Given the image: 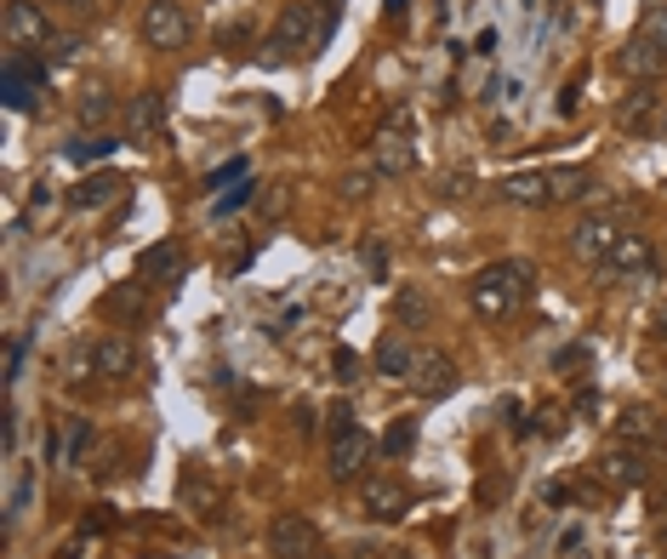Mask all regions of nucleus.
Wrapping results in <instances>:
<instances>
[{
    "label": "nucleus",
    "instance_id": "f704fd0d",
    "mask_svg": "<svg viewBox=\"0 0 667 559\" xmlns=\"http://www.w3.org/2000/svg\"><path fill=\"white\" fill-rule=\"evenodd\" d=\"M92 445V429H86V422H75V434H69V451H63V463H75V456Z\"/></svg>",
    "mask_w": 667,
    "mask_h": 559
},
{
    "label": "nucleus",
    "instance_id": "1a4fd4ad",
    "mask_svg": "<svg viewBox=\"0 0 667 559\" xmlns=\"http://www.w3.org/2000/svg\"><path fill=\"white\" fill-rule=\"evenodd\" d=\"M177 508H183L189 519H200V525H217L223 508H228V497H223V485H217V480H206V474H183V480H177Z\"/></svg>",
    "mask_w": 667,
    "mask_h": 559
},
{
    "label": "nucleus",
    "instance_id": "a211bd4d",
    "mask_svg": "<svg viewBox=\"0 0 667 559\" xmlns=\"http://www.w3.org/2000/svg\"><path fill=\"white\" fill-rule=\"evenodd\" d=\"M143 309H149L143 280H120V286L104 291V303H97V314H104V320H138Z\"/></svg>",
    "mask_w": 667,
    "mask_h": 559
},
{
    "label": "nucleus",
    "instance_id": "e433bc0d",
    "mask_svg": "<svg viewBox=\"0 0 667 559\" xmlns=\"http://www.w3.org/2000/svg\"><path fill=\"white\" fill-rule=\"evenodd\" d=\"M251 189H257V183H240L235 194H223V206H217V212H235V206H246V201H251Z\"/></svg>",
    "mask_w": 667,
    "mask_h": 559
},
{
    "label": "nucleus",
    "instance_id": "a18cd8bd",
    "mask_svg": "<svg viewBox=\"0 0 667 559\" xmlns=\"http://www.w3.org/2000/svg\"><path fill=\"white\" fill-rule=\"evenodd\" d=\"M661 440H667V429H661Z\"/></svg>",
    "mask_w": 667,
    "mask_h": 559
},
{
    "label": "nucleus",
    "instance_id": "5701e85b",
    "mask_svg": "<svg viewBox=\"0 0 667 559\" xmlns=\"http://www.w3.org/2000/svg\"><path fill=\"white\" fill-rule=\"evenodd\" d=\"M616 440H622V445H650V440H661V422H656L645 406H633V411L616 417Z\"/></svg>",
    "mask_w": 667,
    "mask_h": 559
},
{
    "label": "nucleus",
    "instance_id": "2f4dec72",
    "mask_svg": "<svg viewBox=\"0 0 667 559\" xmlns=\"http://www.w3.org/2000/svg\"><path fill=\"white\" fill-rule=\"evenodd\" d=\"M52 212H57V194H52V189L41 183L35 194H29V217H35V223H41V217H52Z\"/></svg>",
    "mask_w": 667,
    "mask_h": 559
},
{
    "label": "nucleus",
    "instance_id": "ddd939ff",
    "mask_svg": "<svg viewBox=\"0 0 667 559\" xmlns=\"http://www.w3.org/2000/svg\"><path fill=\"white\" fill-rule=\"evenodd\" d=\"M496 194L519 212H548L553 206V178L548 172H514V178L496 183Z\"/></svg>",
    "mask_w": 667,
    "mask_h": 559
},
{
    "label": "nucleus",
    "instance_id": "473e14b6",
    "mask_svg": "<svg viewBox=\"0 0 667 559\" xmlns=\"http://www.w3.org/2000/svg\"><path fill=\"white\" fill-rule=\"evenodd\" d=\"M537 429H542L548 440H553V434H564V411H559V406H542V411H537Z\"/></svg>",
    "mask_w": 667,
    "mask_h": 559
},
{
    "label": "nucleus",
    "instance_id": "cd10ccee",
    "mask_svg": "<svg viewBox=\"0 0 667 559\" xmlns=\"http://www.w3.org/2000/svg\"><path fill=\"white\" fill-rule=\"evenodd\" d=\"M109 109H115V104H109V92H104V86H86V92H80V104H75L80 126H104Z\"/></svg>",
    "mask_w": 667,
    "mask_h": 559
},
{
    "label": "nucleus",
    "instance_id": "c9c22d12",
    "mask_svg": "<svg viewBox=\"0 0 667 559\" xmlns=\"http://www.w3.org/2000/svg\"><path fill=\"white\" fill-rule=\"evenodd\" d=\"M337 429H354V406H348V400L331 406V434H337Z\"/></svg>",
    "mask_w": 667,
    "mask_h": 559
},
{
    "label": "nucleus",
    "instance_id": "c85d7f7f",
    "mask_svg": "<svg viewBox=\"0 0 667 559\" xmlns=\"http://www.w3.org/2000/svg\"><path fill=\"white\" fill-rule=\"evenodd\" d=\"M41 52H46V63H75V57L86 52V41H80V35H52Z\"/></svg>",
    "mask_w": 667,
    "mask_h": 559
},
{
    "label": "nucleus",
    "instance_id": "0eeeda50",
    "mask_svg": "<svg viewBox=\"0 0 667 559\" xmlns=\"http://www.w3.org/2000/svg\"><path fill=\"white\" fill-rule=\"evenodd\" d=\"M372 451H377V440L372 434H365L359 429V422H354V429H337V434H331V480H337V485H348V480H359L365 474V463H372Z\"/></svg>",
    "mask_w": 667,
    "mask_h": 559
},
{
    "label": "nucleus",
    "instance_id": "c756f323",
    "mask_svg": "<svg viewBox=\"0 0 667 559\" xmlns=\"http://www.w3.org/2000/svg\"><path fill=\"white\" fill-rule=\"evenodd\" d=\"M639 35H645V41H650L656 52H667V7H650V12H645Z\"/></svg>",
    "mask_w": 667,
    "mask_h": 559
},
{
    "label": "nucleus",
    "instance_id": "f8f14e48",
    "mask_svg": "<svg viewBox=\"0 0 667 559\" xmlns=\"http://www.w3.org/2000/svg\"><path fill=\"white\" fill-rule=\"evenodd\" d=\"M372 160H377V172H383V178H406V172L417 166L411 131H406V126H383L377 138H372Z\"/></svg>",
    "mask_w": 667,
    "mask_h": 559
},
{
    "label": "nucleus",
    "instance_id": "b1692460",
    "mask_svg": "<svg viewBox=\"0 0 667 559\" xmlns=\"http://www.w3.org/2000/svg\"><path fill=\"white\" fill-rule=\"evenodd\" d=\"M417 434H422L417 417H394L388 434H383V456H394V463H399V456H411L417 451Z\"/></svg>",
    "mask_w": 667,
    "mask_h": 559
},
{
    "label": "nucleus",
    "instance_id": "4c0bfd02",
    "mask_svg": "<svg viewBox=\"0 0 667 559\" xmlns=\"http://www.w3.org/2000/svg\"><path fill=\"white\" fill-rule=\"evenodd\" d=\"M235 178H246V160H228V166L212 178V189H223V183H235Z\"/></svg>",
    "mask_w": 667,
    "mask_h": 559
},
{
    "label": "nucleus",
    "instance_id": "423d86ee",
    "mask_svg": "<svg viewBox=\"0 0 667 559\" xmlns=\"http://www.w3.org/2000/svg\"><path fill=\"white\" fill-rule=\"evenodd\" d=\"M143 41L154 52H183V41H189V12L177 7V0H149V7H143Z\"/></svg>",
    "mask_w": 667,
    "mask_h": 559
},
{
    "label": "nucleus",
    "instance_id": "a19ab883",
    "mask_svg": "<svg viewBox=\"0 0 667 559\" xmlns=\"http://www.w3.org/2000/svg\"><path fill=\"white\" fill-rule=\"evenodd\" d=\"M656 337H661V343H667V309H661V314H656Z\"/></svg>",
    "mask_w": 667,
    "mask_h": 559
},
{
    "label": "nucleus",
    "instance_id": "37998d69",
    "mask_svg": "<svg viewBox=\"0 0 667 559\" xmlns=\"http://www.w3.org/2000/svg\"><path fill=\"white\" fill-rule=\"evenodd\" d=\"M661 508H667V503H661ZM656 531H661V537H667V514H656Z\"/></svg>",
    "mask_w": 667,
    "mask_h": 559
},
{
    "label": "nucleus",
    "instance_id": "7c9ffc66",
    "mask_svg": "<svg viewBox=\"0 0 667 559\" xmlns=\"http://www.w3.org/2000/svg\"><path fill=\"white\" fill-rule=\"evenodd\" d=\"M331 366H337V383H343V388L359 383V354H354V348H337V354H331Z\"/></svg>",
    "mask_w": 667,
    "mask_h": 559
},
{
    "label": "nucleus",
    "instance_id": "9b49d317",
    "mask_svg": "<svg viewBox=\"0 0 667 559\" xmlns=\"http://www.w3.org/2000/svg\"><path fill=\"white\" fill-rule=\"evenodd\" d=\"M593 474L605 480V485H616V491H633V485H645V480H650V463H645V451H639V445H622V440H616V445L593 463Z\"/></svg>",
    "mask_w": 667,
    "mask_h": 559
},
{
    "label": "nucleus",
    "instance_id": "4468645a",
    "mask_svg": "<svg viewBox=\"0 0 667 559\" xmlns=\"http://www.w3.org/2000/svg\"><path fill=\"white\" fill-rule=\"evenodd\" d=\"M92 372L104 377V383H126L131 372H138V343L120 337V332H109L104 343L92 348Z\"/></svg>",
    "mask_w": 667,
    "mask_h": 559
},
{
    "label": "nucleus",
    "instance_id": "6e6552de",
    "mask_svg": "<svg viewBox=\"0 0 667 559\" xmlns=\"http://www.w3.org/2000/svg\"><path fill=\"white\" fill-rule=\"evenodd\" d=\"M52 41V18L41 0H7V46H46Z\"/></svg>",
    "mask_w": 667,
    "mask_h": 559
},
{
    "label": "nucleus",
    "instance_id": "72a5a7b5",
    "mask_svg": "<svg viewBox=\"0 0 667 559\" xmlns=\"http://www.w3.org/2000/svg\"><path fill=\"white\" fill-rule=\"evenodd\" d=\"M372 183H377V172H348L343 178V194H348V201H354V194H372Z\"/></svg>",
    "mask_w": 667,
    "mask_h": 559
},
{
    "label": "nucleus",
    "instance_id": "f257e3e1",
    "mask_svg": "<svg viewBox=\"0 0 667 559\" xmlns=\"http://www.w3.org/2000/svg\"><path fill=\"white\" fill-rule=\"evenodd\" d=\"M530 280H537V269H530L525 257H508V262H491V269H480L469 280V303L485 325L519 314V303L530 298Z\"/></svg>",
    "mask_w": 667,
    "mask_h": 559
},
{
    "label": "nucleus",
    "instance_id": "9d476101",
    "mask_svg": "<svg viewBox=\"0 0 667 559\" xmlns=\"http://www.w3.org/2000/svg\"><path fill=\"white\" fill-rule=\"evenodd\" d=\"M411 485H399V480H365V491H359V508L372 514L377 525H399L411 514Z\"/></svg>",
    "mask_w": 667,
    "mask_h": 559
},
{
    "label": "nucleus",
    "instance_id": "49530a36",
    "mask_svg": "<svg viewBox=\"0 0 667 559\" xmlns=\"http://www.w3.org/2000/svg\"><path fill=\"white\" fill-rule=\"evenodd\" d=\"M314 559H325V553H314Z\"/></svg>",
    "mask_w": 667,
    "mask_h": 559
},
{
    "label": "nucleus",
    "instance_id": "6ab92c4d",
    "mask_svg": "<svg viewBox=\"0 0 667 559\" xmlns=\"http://www.w3.org/2000/svg\"><path fill=\"white\" fill-rule=\"evenodd\" d=\"M645 269H650V240H645V235H622L616 251L605 257V275H616V280L645 275Z\"/></svg>",
    "mask_w": 667,
    "mask_h": 559
},
{
    "label": "nucleus",
    "instance_id": "393cba45",
    "mask_svg": "<svg viewBox=\"0 0 667 559\" xmlns=\"http://www.w3.org/2000/svg\"><path fill=\"white\" fill-rule=\"evenodd\" d=\"M548 178H553V201H582V194L593 189L588 166H553Z\"/></svg>",
    "mask_w": 667,
    "mask_h": 559
},
{
    "label": "nucleus",
    "instance_id": "dca6fc26",
    "mask_svg": "<svg viewBox=\"0 0 667 559\" xmlns=\"http://www.w3.org/2000/svg\"><path fill=\"white\" fill-rule=\"evenodd\" d=\"M616 69L627 75V80H639V86H650L661 69H667V52H656L645 35H633L622 52H616Z\"/></svg>",
    "mask_w": 667,
    "mask_h": 559
},
{
    "label": "nucleus",
    "instance_id": "f3484780",
    "mask_svg": "<svg viewBox=\"0 0 667 559\" xmlns=\"http://www.w3.org/2000/svg\"><path fill=\"white\" fill-rule=\"evenodd\" d=\"M372 366H377L383 377H399V383H406L411 366H417V343H411L406 332H383L377 348H372Z\"/></svg>",
    "mask_w": 667,
    "mask_h": 559
},
{
    "label": "nucleus",
    "instance_id": "aec40b11",
    "mask_svg": "<svg viewBox=\"0 0 667 559\" xmlns=\"http://www.w3.org/2000/svg\"><path fill=\"white\" fill-rule=\"evenodd\" d=\"M120 194H126V183L115 178V172H92L75 194H69V206L75 212H97V206H109V201H120Z\"/></svg>",
    "mask_w": 667,
    "mask_h": 559
},
{
    "label": "nucleus",
    "instance_id": "f03ea898",
    "mask_svg": "<svg viewBox=\"0 0 667 559\" xmlns=\"http://www.w3.org/2000/svg\"><path fill=\"white\" fill-rule=\"evenodd\" d=\"M309 46H314V7H309V0H291V7L275 18L269 41L257 46V57L262 63H291L297 52H309Z\"/></svg>",
    "mask_w": 667,
    "mask_h": 559
},
{
    "label": "nucleus",
    "instance_id": "79ce46f5",
    "mask_svg": "<svg viewBox=\"0 0 667 559\" xmlns=\"http://www.w3.org/2000/svg\"><path fill=\"white\" fill-rule=\"evenodd\" d=\"M57 7H75V12H86V7H92V0H57Z\"/></svg>",
    "mask_w": 667,
    "mask_h": 559
},
{
    "label": "nucleus",
    "instance_id": "ea45409f",
    "mask_svg": "<svg viewBox=\"0 0 667 559\" xmlns=\"http://www.w3.org/2000/svg\"><path fill=\"white\" fill-rule=\"evenodd\" d=\"M469 194V172H456V178H445V201H462Z\"/></svg>",
    "mask_w": 667,
    "mask_h": 559
},
{
    "label": "nucleus",
    "instance_id": "2eb2a0df",
    "mask_svg": "<svg viewBox=\"0 0 667 559\" xmlns=\"http://www.w3.org/2000/svg\"><path fill=\"white\" fill-rule=\"evenodd\" d=\"M183 275V246L177 240H154L138 251V280L143 286H165V280H177Z\"/></svg>",
    "mask_w": 667,
    "mask_h": 559
},
{
    "label": "nucleus",
    "instance_id": "20e7f679",
    "mask_svg": "<svg viewBox=\"0 0 667 559\" xmlns=\"http://www.w3.org/2000/svg\"><path fill=\"white\" fill-rule=\"evenodd\" d=\"M269 553L275 559H314L320 553V525L309 514H275L269 519Z\"/></svg>",
    "mask_w": 667,
    "mask_h": 559
},
{
    "label": "nucleus",
    "instance_id": "7ed1b4c3",
    "mask_svg": "<svg viewBox=\"0 0 667 559\" xmlns=\"http://www.w3.org/2000/svg\"><path fill=\"white\" fill-rule=\"evenodd\" d=\"M616 240H622L616 217H611V212H593V217H582V223L571 228V257L588 262V269H605V257L616 251Z\"/></svg>",
    "mask_w": 667,
    "mask_h": 559
},
{
    "label": "nucleus",
    "instance_id": "4be33fe9",
    "mask_svg": "<svg viewBox=\"0 0 667 559\" xmlns=\"http://www.w3.org/2000/svg\"><path fill=\"white\" fill-rule=\"evenodd\" d=\"M650 115H656V92H650V86H633L622 104H616V126H622V131H645Z\"/></svg>",
    "mask_w": 667,
    "mask_h": 559
},
{
    "label": "nucleus",
    "instance_id": "58836bf2",
    "mask_svg": "<svg viewBox=\"0 0 667 559\" xmlns=\"http://www.w3.org/2000/svg\"><path fill=\"white\" fill-rule=\"evenodd\" d=\"M365 262H372V275H383V269H388V251H383V240H372V246H365Z\"/></svg>",
    "mask_w": 667,
    "mask_h": 559
},
{
    "label": "nucleus",
    "instance_id": "c03bdc74",
    "mask_svg": "<svg viewBox=\"0 0 667 559\" xmlns=\"http://www.w3.org/2000/svg\"><path fill=\"white\" fill-rule=\"evenodd\" d=\"M577 559H599V553H577Z\"/></svg>",
    "mask_w": 667,
    "mask_h": 559
},
{
    "label": "nucleus",
    "instance_id": "bb28decb",
    "mask_svg": "<svg viewBox=\"0 0 667 559\" xmlns=\"http://www.w3.org/2000/svg\"><path fill=\"white\" fill-rule=\"evenodd\" d=\"M120 143L115 138H75L69 149H63V160H69V166H86V160H109Z\"/></svg>",
    "mask_w": 667,
    "mask_h": 559
},
{
    "label": "nucleus",
    "instance_id": "a878e982",
    "mask_svg": "<svg viewBox=\"0 0 667 559\" xmlns=\"http://www.w3.org/2000/svg\"><path fill=\"white\" fill-rule=\"evenodd\" d=\"M394 314L406 320V325H428V314H433V303L422 298L417 286H406V291H394Z\"/></svg>",
    "mask_w": 667,
    "mask_h": 559
},
{
    "label": "nucleus",
    "instance_id": "412c9836",
    "mask_svg": "<svg viewBox=\"0 0 667 559\" xmlns=\"http://www.w3.org/2000/svg\"><path fill=\"white\" fill-rule=\"evenodd\" d=\"M160 120H165L160 92H138V97L126 104V131H131V138H154V131H160Z\"/></svg>",
    "mask_w": 667,
    "mask_h": 559
},
{
    "label": "nucleus",
    "instance_id": "39448f33",
    "mask_svg": "<svg viewBox=\"0 0 667 559\" xmlns=\"http://www.w3.org/2000/svg\"><path fill=\"white\" fill-rule=\"evenodd\" d=\"M411 394H422V400H445V394H456L462 372H456V359L445 348H417V366H411Z\"/></svg>",
    "mask_w": 667,
    "mask_h": 559
}]
</instances>
